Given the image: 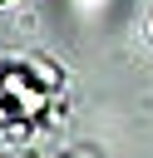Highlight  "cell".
<instances>
[{
    "label": "cell",
    "instance_id": "6da1fadb",
    "mask_svg": "<svg viewBox=\"0 0 153 158\" xmlns=\"http://www.w3.org/2000/svg\"><path fill=\"white\" fill-rule=\"evenodd\" d=\"M0 5H5V0H0Z\"/></svg>",
    "mask_w": 153,
    "mask_h": 158
}]
</instances>
